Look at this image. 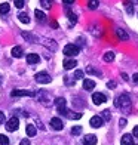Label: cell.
<instances>
[{
  "label": "cell",
  "mask_w": 138,
  "mask_h": 145,
  "mask_svg": "<svg viewBox=\"0 0 138 145\" xmlns=\"http://www.w3.org/2000/svg\"><path fill=\"white\" fill-rule=\"evenodd\" d=\"M114 105L117 108H120L122 111H129L131 110V98L128 93H122L116 98V102Z\"/></svg>",
  "instance_id": "6da1fadb"
},
{
  "label": "cell",
  "mask_w": 138,
  "mask_h": 145,
  "mask_svg": "<svg viewBox=\"0 0 138 145\" xmlns=\"http://www.w3.org/2000/svg\"><path fill=\"white\" fill-rule=\"evenodd\" d=\"M55 105H57V110L58 113H60L61 116H67V101L64 99V98H58V99H55Z\"/></svg>",
  "instance_id": "7a4b0ae2"
},
{
  "label": "cell",
  "mask_w": 138,
  "mask_h": 145,
  "mask_svg": "<svg viewBox=\"0 0 138 145\" xmlns=\"http://www.w3.org/2000/svg\"><path fill=\"white\" fill-rule=\"evenodd\" d=\"M34 78H36V82L37 83H40V84H46V83H51V76L48 74L46 71H40V72H37V74L34 76Z\"/></svg>",
  "instance_id": "3957f363"
},
{
  "label": "cell",
  "mask_w": 138,
  "mask_h": 145,
  "mask_svg": "<svg viewBox=\"0 0 138 145\" xmlns=\"http://www.w3.org/2000/svg\"><path fill=\"white\" fill-rule=\"evenodd\" d=\"M79 54V46L76 44H65L64 46V55L65 56H76Z\"/></svg>",
  "instance_id": "277c9868"
},
{
  "label": "cell",
  "mask_w": 138,
  "mask_h": 145,
  "mask_svg": "<svg viewBox=\"0 0 138 145\" xmlns=\"http://www.w3.org/2000/svg\"><path fill=\"white\" fill-rule=\"evenodd\" d=\"M18 126H19V120H18L16 117H11L9 120H8V123H6V130L14 132V130L18 129Z\"/></svg>",
  "instance_id": "5b68a950"
},
{
  "label": "cell",
  "mask_w": 138,
  "mask_h": 145,
  "mask_svg": "<svg viewBox=\"0 0 138 145\" xmlns=\"http://www.w3.org/2000/svg\"><path fill=\"white\" fill-rule=\"evenodd\" d=\"M51 127L54 130H62V127H64L62 120H61V118H58V117L51 118Z\"/></svg>",
  "instance_id": "8992f818"
},
{
  "label": "cell",
  "mask_w": 138,
  "mask_h": 145,
  "mask_svg": "<svg viewBox=\"0 0 138 145\" xmlns=\"http://www.w3.org/2000/svg\"><path fill=\"white\" fill-rule=\"evenodd\" d=\"M92 101H94V104L100 105V104H103V102H106V101H107V98H106V95H104V93L95 92V93L92 95Z\"/></svg>",
  "instance_id": "52a82bcc"
},
{
  "label": "cell",
  "mask_w": 138,
  "mask_h": 145,
  "mask_svg": "<svg viewBox=\"0 0 138 145\" xmlns=\"http://www.w3.org/2000/svg\"><path fill=\"white\" fill-rule=\"evenodd\" d=\"M11 95H12V96H34V93H33V92H28V90H19V89L12 90Z\"/></svg>",
  "instance_id": "ba28073f"
},
{
  "label": "cell",
  "mask_w": 138,
  "mask_h": 145,
  "mask_svg": "<svg viewBox=\"0 0 138 145\" xmlns=\"http://www.w3.org/2000/svg\"><path fill=\"white\" fill-rule=\"evenodd\" d=\"M89 123H91L92 127H101V126H103V118H101L100 116H94V117L91 118Z\"/></svg>",
  "instance_id": "9c48e42d"
},
{
  "label": "cell",
  "mask_w": 138,
  "mask_h": 145,
  "mask_svg": "<svg viewBox=\"0 0 138 145\" xmlns=\"http://www.w3.org/2000/svg\"><path fill=\"white\" fill-rule=\"evenodd\" d=\"M62 65H64V68H65V70H71V68H74L76 65H77V62L74 61V59L65 58V59H64V62H62Z\"/></svg>",
  "instance_id": "30bf717a"
},
{
  "label": "cell",
  "mask_w": 138,
  "mask_h": 145,
  "mask_svg": "<svg viewBox=\"0 0 138 145\" xmlns=\"http://www.w3.org/2000/svg\"><path fill=\"white\" fill-rule=\"evenodd\" d=\"M120 144H122V145H134V138H132V135H129V133L123 135Z\"/></svg>",
  "instance_id": "8fae6325"
},
{
  "label": "cell",
  "mask_w": 138,
  "mask_h": 145,
  "mask_svg": "<svg viewBox=\"0 0 138 145\" xmlns=\"http://www.w3.org/2000/svg\"><path fill=\"white\" fill-rule=\"evenodd\" d=\"M97 144V136L95 135H86L83 139V145H95Z\"/></svg>",
  "instance_id": "7c38bea8"
},
{
  "label": "cell",
  "mask_w": 138,
  "mask_h": 145,
  "mask_svg": "<svg viewBox=\"0 0 138 145\" xmlns=\"http://www.w3.org/2000/svg\"><path fill=\"white\" fill-rule=\"evenodd\" d=\"M95 88V82L91 80V78H85L83 80V89L85 90H92Z\"/></svg>",
  "instance_id": "4fadbf2b"
},
{
  "label": "cell",
  "mask_w": 138,
  "mask_h": 145,
  "mask_svg": "<svg viewBox=\"0 0 138 145\" xmlns=\"http://www.w3.org/2000/svg\"><path fill=\"white\" fill-rule=\"evenodd\" d=\"M39 61H40L39 55H36V54H28V55H27V62H28V64L34 65V64H37Z\"/></svg>",
  "instance_id": "5bb4252c"
},
{
  "label": "cell",
  "mask_w": 138,
  "mask_h": 145,
  "mask_svg": "<svg viewBox=\"0 0 138 145\" xmlns=\"http://www.w3.org/2000/svg\"><path fill=\"white\" fill-rule=\"evenodd\" d=\"M25 132H27V135H28V136H36L37 129H36L34 124H27V127H25Z\"/></svg>",
  "instance_id": "9a60e30c"
},
{
  "label": "cell",
  "mask_w": 138,
  "mask_h": 145,
  "mask_svg": "<svg viewBox=\"0 0 138 145\" xmlns=\"http://www.w3.org/2000/svg\"><path fill=\"white\" fill-rule=\"evenodd\" d=\"M11 54H12L14 58H21L22 56V48H21V46H15V48L12 49Z\"/></svg>",
  "instance_id": "2e32d148"
},
{
  "label": "cell",
  "mask_w": 138,
  "mask_h": 145,
  "mask_svg": "<svg viewBox=\"0 0 138 145\" xmlns=\"http://www.w3.org/2000/svg\"><path fill=\"white\" fill-rule=\"evenodd\" d=\"M116 34H117V37H119L120 40H128V39H129V36L126 34V31L122 30V28H117L116 30Z\"/></svg>",
  "instance_id": "e0dca14e"
},
{
  "label": "cell",
  "mask_w": 138,
  "mask_h": 145,
  "mask_svg": "<svg viewBox=\"0 0 138 145\" xmlns=\"http://www.w3.org/2000/svg\"><path fill=\"white\" fill-rule=\"evenodd\" d=\"M34 16L37 18V21H39V22H45V21H46V15L43 14L42 10H39V9L34 10Z\"/></svg>",
  "instance_id": "ac0fdd59"
},
{
  "label": "cell",
  "mask_w": 138,
  "mask_h": 145,
  "mask_svg": "<svg viewBox=\"0 0 138 145\" xmlns=\"http://www.w3.org/2000/svg\"><path fill=\"white\" fill-rule=\"evenodd\" d=\"M67 117L71 118V120H79V118L82 117L80 113H73V111H67Z\"/></svg>",
  "instance_id": "d6986e66"
},
{
  "label": "cell",
  "mask_w": 138,
  "mask_h": 145,
  "mask_svg": "<svg viewBox=\"0 0 138 145\" xmlns=\"http://www.w3.org/2000/svg\"><path fill=\"white\" fill-rule=\"evenodd\" d=\"M9 9H11V6H9V3H0V14H8L9 12Z\"/></svg>",
  "instance_id": "ffe728a7"
},
{
  "label": "cell",
  "mask_w": 138,
  "mask_h": 145,
  "mask_svg": "<svg viewBox=\"0 0 138 145\" xmlns=\"http://www.w3.org/2000/svg\"><path fill=\"white\" fill-rule=\"evenodd\" d=\"M18 18H19V21L24 22V24H28V22H30V18H28V15H27V14H24V12H21V14L18 15Z\"/></svg>",
  "instance_id": "44dd1931"
},
{
  "label": "cell",
  "mask_w": 138,
  "mask_h": 145,
  "mask_svg": "<svg viewBox=\"0 0 138 145\" xmlns=\"http://www.w3.org/2000/svg\"><path fill=\"white\" fill-rule=\"evenodd\" d=\"M22 37H24L27 42H30V43L34 42V36H31L30 33H27V31H24V33H22Z\"/></svg>",
  "instance_id": "7402d4cb"
},
{
  "label": "cell",
  "mask_w": 138,
  "mask_h": 145,
  "mask_svg": "<svg viewBox=\"0 0 138 145\" xmlns=\"http://www.w3.org/2000/svg\"><path fill=\"white\" fill-rule=\"evenodd\" d=\"M113 59H114V54H113V52H107V54L104 55V61H106V62H111Z\"/></svg>",
  "instance_id": "603a6c76"
},
{
  "label": "cell",
  "mask_w": 138,
  "mask_h": 145,
  "mask_svg": "<svg viewBox=\"0 0 138 145\" xmlns=\"http://www.w3.org/2000/svg\"><path fill=\"white\" fill-rule=\"evenodd\" d=\"M82 133V126H74L73 129H71V135H80Z\"/></svg>",
  "instance_id": "cb8c5ba5"
},
{
  "label": "cell",
  "mask_w": 138,
  "mask_h": 145,
  "mask_svg": "<svg viewBox=\"0 0 138 145\" xmlns=\"http://www.w3.org/2000/svg\"><path fill=\"white\" fill-rule=\"evenodd\" d=\"M0 145H9V139H8V136H5L0 133Z\"/></svg>",
  "instance_id": "d4e9b609"
},
{
  "label": "cell",
  "mask_w": 138,
  "mask_h": 145,
  "mask_svg": "<svg viewBox=\"0 0 138 145\" xmlns=\"http://www.w3.org/2000/svg\"><path fill=\"white\" fill-rule=\"evenodd\" d=\"M82 77H83V71H82V70H76V72H74V78H76V80H80Z\"/></svg>",
  "instance_id": "484cf974"
},
{
  "label": "cell",
  "mask_w": 138,
  "mask_h": 145,
  "mask_svg": "<svg viewBox=\"0 0 138 145\" xmlns=\"http://www.w3.org/2000/svg\"><path fill=\"white\" fill-rule=\"evenodd\" d=\"M14 5L16 6L18 9H21V8H22V6H24L25 3H24V0H15V2H14Z\"/></svg>",
  "instance_id": "4316f807"
},
{
  "label": "cell",
  "mask_w": 138,
  "mask_h": 145,
  "mask_svg": "<svg viewBox=\"0 0 138 145\" xmlns=\"http://www.w3.org/2000/svg\"><path fill=\"white\" fill-rule=\"evenodd\" d=\"M88 6H89V9H97L98 2H97V0H94V2H92V0H91V2L88 3Z\"/></svg>",
  "instance_id": "83f0119b"
},
{
  "label": "cell",
  "mask_w": 138,
  "mask_h": 145,
  "mask_svg": "<svg viewBox=\"0 0 138 145\" xmlns=\"http://www.w3.org/2000/svg\"><path fill=\"white\" fill-rule=\"evenodd\" d=\"M103 117L106 118V120H110V118H111V116H110V111H108V110L103 111ZM103 117H101V118H103Z\"/></svg>",
  "instance_id": "f1b7e54d"
},
{
  "label": "cell",
  "mask_w": 138,
  "mask_h": 145,
  "mask_svg": "<svg viewBox=\"0 0 138 145\" xmlns=\"http://www.w3.org/2000/svg\"><path fill=\"white\" fill-rule=\"evenodd\" d=\"M67 15H68V18L71 19V22H76V15L73 14V12H71V10H68V12H67Z\"/></svg>",
  "instance_id": "f546056e"
},
{
  "label": "cell",
  "mask_w": 138,
  "mask_h": 145,
  "mask_svg": "<svg viewBox=\"0 0 138 145\" xmlns=\"http://www.w3.org/2000/svg\"><path fill=\"white\" fill-rule=\"evenodd\" d=\"M43 6H45V8L46 9H51V2H45V0H42V2H40Z\"/></svg>",
  "instance_id": "4dcf8cb0"
},
{
  "label": "cell",
  "mask_w": 138,
  "mask_h": 145,
  "mask_svg": "<svg viewBox=\"0 0 138 145\" xmlns=\"http://www.w3.org/2000/svg\"><path fill=\"white\" fill-rule=\"evenodd\" d=\"M88 72H91V74H100V72H98V71H95L94 68H92V67H88V70H86Z\"/></svg>",
  "instance_id": "1f68e13d"
},
{
  "label": "cell",
  "mask_w": 138,
  "mask_h": 145,
  "mask_svg": "<svg viewBox=\"0 0 138 145\" xmlns=\"http://www.w3.org/2000/svg\"><path fill=\"white\" fill-rule=\"evenodd\" d=\"M128 5V8H126V10L129 12V14H132V12H134V8H132V5H131V3H126Z\"/></svg>",
  "instance_id": "d6a6232c"
},
{
  "label": "cell",
  "mask_w": 138,
  "mask_h": 145,
  "mask_svg": "<svg viewBox=\"0 0 138 145\" xmlns=\"http://www.w3.org/2000/svg\"><path fill=\"white\" fill-rule=\"evenodd\" d=\"M19 145H31V144H30V139H22L19 142Z\"/></svg>",
  "instance_id": "836d02e7"
},
{
  "label": "cell",
  "mask_w": 138,
  "mask_h": 145,
  "mask_svg": "<svg viewBox=\"0 0 138 145\" xmlns=\"http://www.w3.org/2000/svg\"><path fill=\"white\" fill-rule=\"evenodd\" d=\"M119 124H120V127H125V126H126V120H125V118H120Z\"/></svg>",
  "instance_id": "e575fe53"
},
{
  "label": "cell",
  "mask_w": 138,
  "mask_h": 145,
  "mask_svg": "<svg viewBox=\"0 0 138 145\" xmlns=\"http://www.w3.org/2000/svg\"><path fill=\"white\" fill-rule=\"evenodd\" d=\"M132 135H134L135 138H138V126H135V127H134V132H132Z\"/></svg>",
  "instance_id": "d590c367"
},
{
  "label": "cell",
  "mask_w": 138,
  "mask_h": 145,
  "mask_svg": "<svg viewBox=\"0 0 138 145\" xmlns=\"http://www.w3.org/2000/svg\"><path fill=\"white\" fill-rule=\"evenodd\" d=\"M132 80H134V83H137V84H138V72L132 76Z\"/></svg>",
  "instance_id": "8d00e7d4"
},
{
  "label": "cell",
  "mask_w": 138,
  "mask_h": 145,
  "mask_svg": "<svg viewBox=\"0 0 138 145\" xmlns=\"http://www.w3.org/2000/svg\"><path fill=\"white\" fill-rule=\"evenodd\" d=\"M3 121H5V114L2 113V111H0V124H2Z\"/></svg>",
  "instance_id": "74e56055"
},
{
  "label": "cell",
  "mask_w": 138,
  "mask_h": 145,
  "mask_svg": "<svg viewBox=\"0 0 138 145\" xmlns=\"http://www.w3.org/2000/svg\"><path fill=\"white\" fill-rule=\"evenodd\" d=\"M107 86H108V88H114V86H116V83H114V82H108Z\"/></svg>",
  "instance_id": "f35d334b"
}]
</instances>
